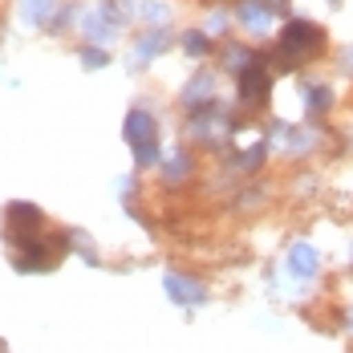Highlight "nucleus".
<instances>
[{"label": "nucleus", "instance_id": "f257e3e1", "mask_svg": "<svg viewBox=\"0 0 353 353\" xmlns=\"http://www.w3.org/2000/svg\"><path fill=\"white\" fill-rule=\"evenodd\" d=\"M268 90H272V81H268L264 65H260V61H248L244 70H240V102L264 106V102H268Z\"/></svg>", "mask_w": 353, "mask_h": 353}, {"label": "nucleus", "instance_id": "f03ea898", "mask_svg": "<svg viewBox=\"0 0 353 353\" xmlns=\"http://www.w3.org/2000/svg\"><path fill=\"white\" fill-rule=\"evenodd\" d=\"M57 256H61V248L41 244L33 236V240H25V248L17 252V272H45V268L57 264Z\"/></svg>", "mask_w": 353, "mask_h": 353}, {"label": "nucleus", "instance_id": "7ed1b4c3", "mask_svg": "<svg viewBox=\"0 0 353 353\" xmlns=\"http://www.w3.org/2000/svg\"><path fill=\"white\" fill-rule=\"evenodd\" d=\"M4 219H8V240H33L37 232L33 228H41L45 223V215L37 212L33 203H8V212H4Z\"/></svg>", "mask_w": 353, "mask_h": 353}, {"label": "nucleus", "instance_id": "20e7f679", "mask_svg": "<svg viewBox=\"0 0 353 353\" xmlns=\"http://www.w3.org/2000/svg\"><path fill=\"white\" fill-rule=\"evenodd\" d=\"M313 49H321V29L305 25V21H292V25L284 29V53L305 57V53H313Z\"/></svg>", "mask_w": 353, "mask_h": 353}, {"label": "nucleus", "instance_id": "39448f33", "mask_svg": "<svg viewBox=\"0 0 353 353\" xmlns=\"http://www.w3.org/2000/svg\"><path fill=\"white\" fill-rule=\"evenodd\" d=\"M167 292H171V301H175V305H191V309H195V305H203V301H208V288H203V284L195 281V276H179V272H167Z\"/></svg>", "mask_w": 353, "mask_h": 353}, {"label": "nucleus", "instance_id": "423d86ee", "mask_svg": "<svg viewBox=\"0 0 353 353\" xmlns=\"http://www.w3.org/2000/svg\"><path fill=\"white\" fill-rule=\"evenodd\" d=\"M154 130H159V126H154V114H150V110H130L126 122H122V139L130 142V146H139V142H146V139H159Z\"/></svg>", "mask_w": 353, "mask_h": 353}, {"label": "nucleus", "instance_id": "0eeeda50", "mask_svg": "<svg viewBox=\"0 0 353 353\" xmlns=\"http://www.w3.org/2000/svg\"><path fill=\"white\" fill-rule=\"evenodd\" d=\"M212 102H215V73H212V70H203L199 77H195V81H191V85H187V90H183V106L195 114V110L212 106Z\"/></svg>", "mask_w": 353, "mask_h": 353}, {"label": "nucleus", "instance_id": "6e6552de", "mask_svg": "<svg viewBox=\"0 0 353 353\" xmlns=\"http://www.w3.org/2000/svg\"><path fill=\"white\" fill-rule=\"evenodd\" d=\"M57 8V0H17V17L25 29H37V25H49V12Z\"/></svg>", "mask_w": 353, "mask_h": 353}, {"label": "nucleus", "instance_id": "1a4fd4ad", "mask_svg": "<svg viewBox=\"0 0 353 353\" xmlns=\"http://www.w3.org/2000/svg\"><path fill=\"white\" fill-rule=\"evenodd\" d=\"M81 29H85V37H90V41H98V45H106V41H114V37H118V25L110 21L102 8H98V12H85V17H81Z\"/></svg>", "mask_w": 353, "mask_h": 353}, {"label": "nucleus", "instance_id": "9d476101", "mask_svg": "<svg viewBox=\"0 0 353 353\" xmlns=\"http://www.w3.org/2000/svg\"><path fill=\"white\" fill-rule=\"evenodd\" d=\"M167 45H171V37L163 33V29H150V33H142L139 45H134V53H139V65H142V61H150V57H159Z\"/></svg>", "mask_w": 353, "mask_h": 353}, {"label": "nucleus", "instance_id": "9b49d317", "mask_svg": "<svg viewBox=\"0 0 353 353\" xmlns=\"http://www.w3.org/2000/svg\"><path fill=\"white\" fill-rule=\"evenodd\" d=\"M268 4L264 0H240V21H244L248 29H264L268 25Z\"/></svg>", "mask_w": 353, "mask_h": 353}, {"label": "nucleus", "instance_id": "f8f14e48", "mask_svg": "<svg viewBox=\"0 0 353 353\" xmlns=\"http://www.w3.org/2000/svg\"><path fill=\"white\" fill-rule=\"evenodd\" d=\"M191 167H195L191 154H187V150H175V154L167 159V167H163V179H167V183H183V179L191 175Z\"/></svg>", "mask_w": 353, "mask_h": 353}, {"label": "nucleus", "instance_id": "ddd939ff", "mask_svg": "<svg viewBox=\"0 0 353 353\" xmlns=\"http://www.w3.org/2000/svg\"><path fill=\"white\" fill-rule=\"evenodd\" d=\"M288 264H292V272H301V276H309L313 268H317V252L305 244H296L292 252H288Z\"/></svg>", "mask_w": 353, "mask_h": 353}, {"label": "nucleus", "instance_id": "4468645a", "mask_svg": "<svg viewBox=\"0 0 353 353\" xmlns=\"http://www.w3.org/2000/svg\"><path fill=\"white\" fill-rule=\"evenodd\" d=\"M139 12L150 21V25H167V17H171V8H167V0H142Z\"/></svg>", "mask_w": 353, "mask_h": 353}, {"label": "nucleus", "instance_id": "2eb2a0df", "mask_svg": "<svg viewBox=\"0 0 353 353\" xmlns=\"http://www.w3.org/2000/svg\"><path fill=\"white\" fill-rule=\"evenodd\" d=\"M134 163H139L142 171H146V167H159V139L139 142V146H134Z\"/></svg>", "mask_w": 353, "mask_h": 353}, {"label": "nucleus", "instance_id": "dca6fc26", "mask_svg": "<svg viewBox=\"0 0 353 353\" xmlns=\"http://www.w3.org/2000/svg\"><path fill=\"white\" fill-rule=\"evenodd\" d=\"M102 12H106V17L114 21V25H126V21L134 17V8H130V0H106V4H102Z\"/></svg>", "mask_w": 353, "mask_h": 353}, {"label": "nucleus", "instance_id": "f3484780", "mask_svg": "<svg viewBox=\"0 0 353 353\" xmlns=\"http://www.w3.org/2000/svg\"><path fill=\"white\" fill-rule=\"evenodd\" d=\"M77 57H81V65H85V70H102V65H110V53H106V49H98V45H85Z\"/></svg>", "mask_w": 353, "mask_h": 353}, {"label": "nucleus", "instance_id": "a211bd4d", "mask_svg": "<svg viewBox=\"0 0 353 353\" xmlns=\"http://www.w3.org/2000/svg\"><path fill=\"white\" fill-rule=\"evenodd\" d=\"M183 49H187L191 57H208V53H212V41H208V33H187L183 37Z\"/></svg>", "mask_w": 353, "mask_h": 353}, {"label": "nucleus", "instance_id": "6ab92c4d", "mask_svg": "<svg viewBox=\"0 0 353 353\" xmlns=\"http://www.w3.org/2000/svg\"><path fill=\"white\" fill-rule=\"evenodd\" d=\"M70 17H73V8H70V4H57V8L49 12V29H53V33H61V29L70 25Z\"/></svg>", "mask_w": 353, "mask_h": 353}, {"label": "nucleus", "instance_id": "aec40b11", "mask_svg": "<svg viewBox=\"0 0 353 353\" xmlns=\"http://www.w3.org/2000/svg\"><path fill=\"white\" fill-rule=\"evenodd\" d=\"M264 159V150H248V154H236V171H256Z\"/></svg>", "mask_w": 353, "mask_h": 353}, {"label": "nucleus", "instance_id": "412c9836", "mask_svg": "<svg viewBox=\"0 0 353 353\" xmlns=\"http://www.w3.org/2000/svg\"><path fill=\"white\" fill-rule=\"evenodd\" d=\"M223 25H228V17H223L219 8H215V12H208V33H215V29L223 33Z\"/></svg>", "mask_w": 353, "mask_h": 353}, {"label": "nucleus", "instance_id": "4be33fe9", "mask_svg": "<svg viewBox=\"0 0 353 353\" xmlns=\"http://www.w3.org/2000/svg\"><path fill=\"white\" fill-rule=\"evenodd\" d=\"M244 57H248L244 49H228V53H223V65H232V70H236V65H240Z\"/></svg>", "mask_w": 353, "mask_h": 353}, {"label": "nucleus", "instance_id": "5701e85b", "mask_svg": "<svg viewBox=\"0 0 353 353\" xmlns=\"http://www.w3.org/2000/svg\"><path fill=\"white\" fill-rule=\"evenodd\" d=\"M268 8H272V12H281V8H288V0H268Z\"/></svg>", "mask_w": 353, "mask_h": 353}]
</instances>
